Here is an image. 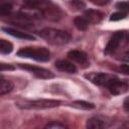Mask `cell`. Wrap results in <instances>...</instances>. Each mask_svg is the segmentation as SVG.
<instances>
[{
	"instance_id": "6da1fadb",
	"label": "cell",
	"mask_w": 129,
	"mask_h": 129,
	"mask_svg": "<svg viewBox=\"0 0 129 129\" xmlns=\"http://www.w3.org/2000/svg\"><path fill=\"white\" fill-rule=\"evenodd\" d=\"M26 7L39 10L42 16L51 20H57L60 17V10L50 0H23Z\"/></svg>"
},
{
	"instance_id": "7a4b0ae2",
	"label": "cell",
	"mask_w": 129,
	"mask_h": 129,
	"mask_svg": "<svg viewBox=\"0 0 129 129\" xmlns=\"http://www.w3.org/2000/svg\"><path fill=\"white\" fill-rule=\"evenodd\" d=\"M39 35L40 37L45 39L48 43L53 45H62L71 40L70 33L54 28H44L39 31Z\"/></svg>"
},
{
	"instance_id": "3957f363",
	"label": "cell",
	"mask_w": 129,
	"mask_h": 129,
	"mask_svg": "<svg viewBox=\"0 0 129 129\" xmlns=\"http://www.w3.org/2000/svg\"><path fill=\"white\" fill-rule=\"evenodd\" d=\"M17 55L20 57L32 58L37 61H47L50 53L45 47H23L18 50Z\"/></svg>"
},
{
	"instance_id": "277c9868",
	"label": "cell",
	"mask_w": 129,
	"mask_h": 129,
	"mask_svg": "<svg viewBox=\"0 0 129 129\" xmlns=\"http://www.w3.org/2000/svg\"><path fill=\"white\" fill-rule=\"evenodd\" d=\"M128 42H129L128 33L126 31H117L111 36L110 40L108 41V43L105 47V52L112 53V52L116 51L117 49L127 45Z\"/></svg>"
},
{
	"instance_id": "5b68a950",
	"label": "cell",
	"mask_w": 129,
	"mask_h": 129,
	"mask_svg": "<svg viewBox=\"0 0 129 129\" xmlns=\"http://www.w3.org/2000/svg\"><path fill=\"white\" fill-rule=\"evenodd\" d=\"M60 104L59 101L56 100H33V101H22L18 102L17 106L21 109H47V108H53L57 107Z\"/></svg>"
},
{
	"instance_id": "8992f818",
	"label": "cell",
	"mask_w": 129,
	"mask_h": 129,
	"mask_svg": "<svg viewBox=\"0 0 129 129\" xmlns=\"http://www.w3.org/2000/svg\"><path fill=\"white\" fill-rule=\"evenodd\" d=\"M86 78L91 81L92 83H94L95 85L98 86H104V87H108L109 84L117 77L113 76V75H109V74H105V73H90L89 75H86Z\"/></svg>"
},
{
	"instance_id": "52a82bcc",
	"label": "cell",
	"mask_w": 129,
	"mask_h": 129,
	"mask_svg": "<svg viewBox=\"0 0 129 129\" xmlns=\"http://www.w3.org/2000/svg\"><path fill=\"white\" fill-rule=\"evenodd\" d=\"M111 94L113 95H121L126 93L129 90V85L123 81H120L118 78H115L107 87Z\"/></svg>"
},
{
	"instance_id": "ba28073f",
	"label": "cell",
	"mask_w": 129,
	"mask_h": 129,
	"mask_svg": "<svg viewBox=\"0 0 129 129\" xmlns=\"http://www.w3.org/2000/svg\"><path fill=\"white\" fill-rule=\"evenodd\" d=\"M20 68L31 72L35 77L40 78V79H50V78H53V74L50 71H47V70L42 69V68L34 67V66H31V64H20Z\"/></svg>"
},
{
	"instance_id": "9c48e42d",
	"label": "cell",
	"mask_w": 129,
	"mask_h": 129,
	"mask_svg": "<svg viewBox=\"0 0 129 129\" xmlns=\"http://www.w3.org/2000/svg\"><path fill=\"white\" fill-rule=\"evenodd\" d=\"M84 17L88 20V22L90 24H97V23H99L103 19L104 13L101 12V11H99V10L90 9V10H86L85 11Z\"/></svg>"
},
{
	"instance_id": "30bf717a",
	"label": "cell",
	"mask_w": 129,
	"mask_h": 129,
	"mask_svg": "<svg viewBox=\"0 0 129 129\" xmlns=\"http://www.w3.org/2000/svg\"><path fill=\"white\" fill-rule=\"evenodd\" d=\"M55 68L61 72L64 73H69V74H75L77 72V68L75 64H73L72 62L64 60V59H60L55 61Z\"/></svg>"
},
{
	"instance_id": "8fae6325",
	"label": "cell",
	"mask_w": 129,
	"mask_h": 129,
	"mask_svg": "<svg viewBox=\"0 0 129 129\" xmlns=\"http://www.w3.org/2000/svg\"><path fill=\"white\" fill-rule=\"evenodd\" d=\"M4 31H6L8 34L14 36V37H17V38H20V39H24V40H34V36L26 33V32H22L20 30H17L15 28H11V27H3L2 28Z\"/></svg>"
},
{
	"instance_id": "7c38bea8",
	"label": "cell",
	"mask_w": 129,
	"mask_h": 129,
	"mask_svg": "<svg viewBox=\"0 0 129 129\" xmlns=\"http://www.w3.org/2000/svg\"><path fill=\"white\" fill-rule=\"evenodd\" d=\"M68 56L72 60L78 63H81V64H86L88 62V55L84 51H81V50H71L68 53Z\"/></svg>"
},
{
	"instance_id": "4fadbf2b",
	"label": "cell",
	"mask_w": 129,
	"mask_h": 129,
	"mask_svg": "<svg viewBox=\"0 0 129 129\" xmlns=\"http://www.w3.org/2000/svg\"><path fill=\"white\" fill-rule=\"evenodd\" d=\"M86 126H87V128H90V129H99V128L107 127V124L102 119L97 118V117H93L87 121Z\"/></svg>"
},
{
	"instance_id": "5bb4252c",
	"label": "cell",
	"mask_w": 129,
	"mask_h": 129,
	"mask_svg": "<svg viewBox=\"0 0 129 129\" xmlns=\"http://www.w3.org/2000/svg\"><path fill=\"white\" fill-rule=\"evenodd\" d=\"M13 89V85L10 81L5 80L3 77H1V83H0V95L3 96L9 92H11V90Z\"/></svg>"
},
{
	"instance_id": "9a60e30c",
	"label": "cell",
	"mask_w": 129,
	"mask_h": 129,
	"mask_svg": "<svg viewBox=\"0 0 129 129\" xmlns=\"http://www.w3.org/2000/svg\"><path fill=\"white\" fill-rule=\"evenodd\" d=\"M74 23H75V26L79 29V30H86L87 28H88V26H89V22H88V20L84 17V15L83 16H78V17H76L75 18V20H74Z\"/></svg>"
},
{
	"instance_id": "2e32d148",
	"label": "cell",
	"mask_w": 129,
	"mask_h": 129,
	"mask_svg": "<svg viewBox=\"0 0 129 129\" xmlns=\"http://www.w3.org/2000/svg\"><path fill=\"white\" fill-rule=\"evenodd\" d=\"M13 49V45L11 44V42L5 40V39H0V51L3 54H8L12 51Z\"/></svg>"
},
{
	"instance_id": "e0dca14e",
	"label": "cell",
	"mask_w": 129,
	"mask_h": 129,
	"mask_svg": "<svg viewBox=\"0 0 129 129\" xmlns=\"http://www.w3.org/2000/svg\"><path fill=\"white\" fill-rule=\"evenodd\" d=\"M72 106L76 107V108H79V109H93L94 108V105L91 104V103H88V102H85V101H76L72 104Z\"/></svg>"
},
{
	"instance_id": "ac0fdd59",
	"label": "cell",
	"mask_w": 129,
	"mask_h": 129,
	"mask_svg": "<svg viewBox=\"0 0 129 129\" xmlns=\"http://www.w3.org/2000/svg\"><path fill=\"white\" fill-rule=\"evenodd\" d=\"M70 6L72 7V9H75V10H82V9L85 7V3L82 2L81 0H71Z\"/></svg>"
},
{
	"instance_id": "d6986e66",
	"label": "cell",
	"mask_w": 129,
	"mask_h": 129,
	"mask_svg": "<svg viewBox=\"0 0 129 129\" xmlns=\"http://www.w3.org/2000/svg\"><path fill=\"white\" fill-rule=\"evenodd\" d=\"M12 6L9 3H3L0 5V14L1 15H7L11 12Z\"/></svg>"
},
{
	"instance_id": "ffe728a7",
	"label": "cell",
	"mask_w": 129,
	"mask_h": 129,
	"mask_svg": "<svg viewBox=\"0 0 129 129\" xmlns=\"http://www.w3.org/2000/svg\"><path fill=\"white\" fill-rule=\"evenodd\" d=\"M116 7L123 12H129V1H123V2H118L116 4Z\"/></svg>"
},
{
	"instance_id": "44dd1931",
	"label": "cell",
	"mask_w": 129,
	"mask_h": 129,
	"mask_svg": "<svg viewBox=\"0 0 129 129\" xmlns=\"http://www.w3.org/2000/svg\"><path fill=\"white\" fill-rule=\"evenodd\" d=\"M126 16V12H123V11H119V12H116V13H113L110 17V20H113V21H117V20H121L123 18H125Z\"/></svg>"
},
{
	"instance_id": "7402d4cb",
	"label": "cell",
	"mask_w": 129,
	"mask_h": 129,
	"mask_svg": "<svg viewBox=\"0 0 129 129\" xmlns=\"http://www.w3.org/2000/svg\"><path fill=\"white\" fill-rule=\"evenodd\" d=\"M46 128H49V129H63V128H67V126L64 124H61V123H58V122H51L49 124H47L45 126Z\"/></svg>"
},
{
	"instance_id": "603a6c76",
	"label": "cell",
	"mask_w": 129,
	"mask_h": 129,
	"mask_svg": "<svg viewBox=\"0 0 129 129\" xmlns=\"http://www.w3.org/2000/svg\"><path fill=\"white\" fill-rule=\"evenodd\" d=\"M120 71L125 75H129V64H122L120 67Z\"/></svg>"
},
{
	"instance_id": "cb8c5ba5",
	"label": "cell",
	"mask_w": 129,
	"mask_h": 129,
	"mask_svg": "<svg viewBox=\"0 0 129 129\" xmlns=\"http://www.w3.org/2000/svg\"><path fill=\"white\" fill-rule=\"evenodd\" d=\"M123 106H124V109H125L127 112H129V97H127V98L124 100Z\"/></svg>"
},
{
	"instance_id": "d4e9b609",
	"label": "cell",
	"mask_w": 129,
	"mask_h": 129,
	"mask_svg": "<svg viewBox=\"0 0 129 129\" xmlns=\"http://www.w3.org/2000/svg\"><path fill=\"white\" fill-rule=\"evenodd\" d=\"M121 58H122V60L129 62V50L126 51V52H124V53L122 54V57H121Z\"/></svg>"
},
{
	"instance_id": "484cf974",
	"label": "cell",
	"mask_w": 129,
	"mask_h": 129,
	"mask_svg": "<svg viewBox=\"0 0 129 129\" xmlns=\"http://www.w3.org/2000/svg\"><path fill=\"white\" fill-rule=\"evenodd\" d=\"M5 70H13V68L11 66H6V63H1V72Z\"/></svg>"
}]
</instances>
